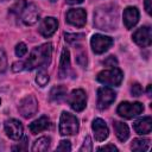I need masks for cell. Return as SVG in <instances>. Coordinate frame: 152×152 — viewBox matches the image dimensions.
Returning <instances> with one entry per match:
<instances>
[{
    "label": "cell",
    "instance_id": "d4e9b609",
    "mask_svg": "<svg viewBox=\"0 0 152 152\" xmlns=\"http://www.w3.org/2000/svg\"><path fill=\"white\" fill-rule=\"evenodd\" d=\"M26 4H27V2H26L25 0H18V1L10 8V12L13 13V14H15L17 17H19L20 13H21V11H23V8H24V6H25Z\"/></svg>",
    "mask_w": 152,
    "mask_h": 152
},
{
    "label": "cell",
    "instance_id": "f35d334b",
    "mask_svg": "<svg viewBox=\"0 0 152 152\" xmlns=\"http://www.w3.org/2000/svg\"><path fill=\"white\" fill-rule=\"evenodd\" d=\"M147 95L151 96V84H148V87H147Z\"/></svg>",
    "mask_w": 152,
    "mask_h": 152
},
{
    "label": "cell",
    "instance_id": "ba28073f",
    "mask_svg": "<svg viewBox=\"0 0 152 152\" xmlns=\"http://www.w3.org/2000/svg\"><path fill=\"white\" fill-rule=\"evenodd\" d=\"M116 99V93L108 88V87H101L97 89V108L100 110L107 109Z\"/></svg>",
    "mask_w": 152,
    "mask_h": 152
},
{
    "label": "cell",
    "instance_id": "5bb4252c",
    "mask_svg": "<svg viewBox=\"0 0 152 152\" xmlns=\"http://www.w3.org/2000/svg\"><path fill=\"white\" fill-rule=\"evenodd\" d=\"M57 27H58V21H57V19L53 18V17H46V18H44V19L40 21L39 27H38V31H39V33H40L43 37L49 38V37H51V36L56 32Z\"/></svg>",
    "mask_w": 152,
    "mask_h": 152
},
{
    "label": "cell",
    "instance_id": "cb8c5ba5",
    "mask_svg": "<svg viewBox=\"0 0 152 152\" xmlns=\"http://www.w3.org/2000/svg\"><path fill=\"white\" fill-rule=\"evenodd\" d=\"M49 80H50L49 74L45 71L44 68H40L39 71L37 72V76H36V82H37V84H38L39 87H45V86L49 83Z\"/></svg>",
    "mask_w": 152,
    "mask_h": 152
},
{
    "label": "cell",
    "instance_id": "4fadbf2b",
    "mask_svg": "<svg viewBox=\"0 0 152 152\" xmlns=\"http://www.w3.org/2000/svg\"><path fill=\"white\" fill-rule=\"evenodd\" d=\"M65 20L76 27H83L87 23V12L83 8H71L65 14Z\"/></svg>",
    "mask_w": 152,
    "mask_h": 152
},
{
    "label": "cell",
    "instance_id": "d6986e66",
    "mask_svg": "<svg viewBox=\"0 0 152 152\" xmlns=\"http://www.w3.org/2000/svg\"><path fill=\"white\" fill-rule=\"evenodd\" d=\"M51 126V122H50V119L45 115L38 118L37 120L32 121L28 126V129L32 134H37V133H40L43 131H45L46 128H49Z\"/></svg>",
    "mask_w": 152,
    "mask_h": 152
},
{
    "label": "cell",
    "instance_id": "ffe728a7",
    "mask_svg": "<svg viewBox=\"0 0 152 152\" xmlns=\"http://www.w3.org/2000/svg\"><path fill=\"white\" fill-rule=\"evenodd\" d=\"M113 128H114V132H115V135L116 138L120 140V141H126L129 137V129H128V126L121 121H116L114 120L113 121Z\"/></svg>",
    "mask_w": 152,
    "mask_h": 152
},
{
    "label": "cell",
    "instance_id": "8d00e7d4",
    "mask_svg": "<svg viewBox=\"0 0 152 152\" xmlns=\"http://www.w3.org/2000/svg\"><path fill=\"white\" fill-rule=\"evenodd\" d=\"M144 6H145V10H146L147 14H151V10H152V0H145V1H144Z\"/></svg>",
    "mask_w": 152,
    "mask_h": 152
},
{
    "label": "cell",
    "instance_id": "6da1fadb",
    "mask_svg": "<svg viewBox=\"0 0 152 152\" xmlns=\"http://www.w3.org/2000/svg\"><path fill=\"white\" fill-rule=\"evenodd\" d=\"M52 56V44L45 43L39 46L33 48V50L30 52L27 59L24 63V70H33L37 68H45Z\"/></svg>",
    "mask_w": 152,
    "mask_h": 152
},
{
    "label": "cell",
    "instance_id": "f1b7e54d",
    "mask_svg": "<svg viewBox=\"0 0 152 152\" xmlns=\"http://www.w3.org/2000/svg\"><path fill=\"white\" fill-rule=\"evenodd\" d=\"M90 151H93V142L90 137H86L82 146L80 147V152H90Z\"/></svg>",
    "mask_w": 152,
    "mask_h": 152
},
{
    "label": "cell",
    "instance_id": "1f68e13d",
    "mask_svg": "<svg viewBox=\"0 0 152 152\" xmlns=\"http://www.w3.org/2000/svg\"><path fill=\"white\" fill-rule=\"evenodd\" d=\"M102 63H103L106 66L114 68V66H116V65H118V59L115 58V56H109V57H107Z\"/></svg>",
    "mask_w": 152,
    "mask_h": 152
},
{
    "label": "cell",
    "instance_id": "74e56055",
    "mask_svg": "<svg viewBox=\"0 0 152 152\" xmlns=\"http://www.w3.org/2000/svg\"><path fill=\"white\" fill-rule=\"evenodd\" d=\"M69 5H77V4H82L83 0H65Z\"/></svg>",
    "mask_w": 152,
    "mask_h": 152
},
{
    "label": "cell",
    "instance_id": "4316f807",
    "mask_svg": "<svg viewBox=\"0 0 152 152\" xmlns=\"http://www.w3.org/2000/svg\"><path fill=\"white\" fill-rule=\"evenodd\" d=\"M64 37H65V40L68 43H75V42H78V40H82L84 38V34L83 33H64Z\"/></svg>",
    "mask_w": 152,
    "mask_h": 152
},
{
    "label": "cell",
    "instance_id": "f546056e",
    "mask_svg": "<svg viewBox=\"0 0 152 152\" xmlns=\"http://www.w3.org/2000/svg\"><path fill=\"white\" fill-rule=\"evenodd\" d=\"M141 93H142V88H141V86L139 84V83H132V86H131V94L133 95V96H140L141 95Z\"/></svg>",
    "mask_w": 152,
    "mask_h": 152
},
{
    "label": "cell",
    "instance_id": "4dcf8cb0",
    "mask_svg": "<svg viewBox=\"0 0 152 152\" xmlns=\"http://www.w3.org/2000/svg\"><path fill=\"white\" fill-rule=\"evenodd\" d=\"M57 151H71V144L69 140H62L59 141V145L56 148Z\"/></svg>",
    "mask_w": 152,
    "mask_h": 152
},
{
    "label": "cell",
    "instance_id": "7402d4cb",
    "mask_svg": "<svg viewBox=\"0 0 152 152\" xmlns=\"http://www.w3.org/2000/svg\"><path fill=\"white\" fill-rule=\"evenodd\" d=\"M50 145H51V138L50 137H40L33 142L31 150L33 152H44V151H48L50 148Z\"/></svg>",
    "mask_w": 152,
    "mask_h": 152
},
{
    "label": "cell",
    "instance_id": "44dd1931",
    "mask_svg": "<svg viewBox=\"0 0 152 152\" xmlns=\"http://www.w3.org/2000/svg\"><path fill=\"white\" fill-rule=\"evenodd\" d=\"M66 97V88L64 86H55L49 94V100L55 103H61Z\"/></svg>",
    "mask_w": 152,
    "mask_h": 152
},
{
    "label": "cell",
    "instance_id": "ab89813d",
    "mask_svg": "<svg viewBox=\"0 0 152 152\" xmlns=\"http://www.w3.org/2000/svg\"><path fill=\"white\" fill-rule=\"evenodd\" d=\"M50 1H51V2H55V1H56V0H50Z\"/></svg>",
    "mask_w": 152,
    "mask_h": 152
},
{
    "label": "cell",
    "instance_id": "484cf974",
    "mask_svg": "<svg viewBox=\"0 0 152 152\" xmlns=\"http://www.w3.org/2000/svg\"><path fill=\"white\" fill-rule=\"evenodd\" d=\"M14 52H15L17 57H24V56L26 55V52H27V46H26V44L23 43V42L18 43V44L15 45V48H14Z\"/></svg>",
    "mask_w": 152,
    "mask_h": 152
},
{
    "label": "cell",
    "instance_id": "603a6c76",
    "mask_svg": "<svg viewBox=\"0 0 152 152\" xmlns=\"http://www.w3.org/2000/svg\"><path fill=\"white\" fill-rule=\"evenodd\" d=\"M131 148L133 151H137V152L147 151L150 148V140L148 139H142V138L133 139V141L131 144Z\"/></svg>",
    "mask_w": 152,
    "mask_h": 152
},
{
    "label": "cell",
    "instance_id": "30bf717a",
    "mask_svg": "<svg viewBox=\"0 0 152 152\" xmlns=\"http://www.w3.org/2000/svg\"><path fill=\"white\" fill-rule=\"evenodd\" d=\"M132 39L133 42L141 46V48H147L151 45L152 43V31L150 26H141L139 28H137L133 34H132Z\"/></svg>",
    "mask_w": 152,
    "mask_h": 152
},
{
    "label": "cell",
    "instance_id": "3957f363",
    "mask_svg": "<svg viewBox=\"0 0 152 152\" xmlns=\"http://www.w3.org/2000/svg\"><path fill=\"white\" fill-rule=\"evenodd\" d=\"M80 128L78 119L69 112H62L59 118V134L61 135H75Z\"/></svg>",
    "mask_w": 152,
    "mask_h": 152
},
{
    "label": "cell",
    "instance_id": "d590c367",
    "mask_svg": "<svg viewBox=\"0 0 152 152\" xmlns=\"http://www.w3.org/2000/svg\"><path fill=\"white\" fill-rule=\"evenodd\" d=\"M97 151H118V147L113 144H108V145H104V146H100L97 148Z\"/></svg>",
    "mask_w": 152,
    "mask_h": 152
},
{
    "label": "cell",
    "instance_id": "9a60e30c",
    "mask_svg": "<svg viewBox=\"0 0 152 152\" xmlns=\"http://www.w3.org/2000/svg\"><path fill=\"white\" fill-rule=\"evenodd\" d=\"M70 75H72V70H71V65H70V52L66 48H64L62 50V55H61L58 76H59V78H66Z\"/></svg>",
    "mask_w": 152,
    "mask_h": 152
},
{
    "label": "cell",
    "instance_id": "ac0fdd59",
    "mask_svg": "<svg viewBox=\"0 0 152 152\" xmlns=\"http://www.w3.org/2000/svg\"><path fill=\"white\" fill-rule=\"evenodd\" d=\"M133 128L140 135L151 133V131H152V118L151 116H144V118L138 119L133 124Z\"/></svg>",
    "mask_w": 152,
    "mask_h": 152
},
{
    "label": "cell",
    "instance_id": "60d3db41",
    "mask_svg": "<svg viewBox=\"0 0 152 152\" xmlns=\"http://www.w3.org/2000/svg\"><path fill=\"white\" fill-rule=\"evenodd\" d=\"M0 104H1V99H0Z\"/></svg>",
    "mask_w": 152,
    "mask_h": 152
},
{
    "label": "cell",
    "instance_id": "e575fe53",
    "mask_svg": "<svg viewBox=\"0 0 152 152\" xmlns=\"http://www.w3.org/2000/svg\"><path fill=\"white\" fill-rule=\"evenodd\" d=\"M24 70V63L23 62H14L12 64V71L14 72H19Z\"/></svg>",
    "mask_w": 152,
    "mask_h": 152
},
{
    "label": "cell",
    "instance_id": "e0dca14e",
    "mask_svg": "<svg viewBox=\"0 0 152 152\" xmlns=\"http://www.w3.org/2000/svg\"><path fill=\"white\" fill-rule=\"evenodd\" d=\"M139 17H140V13H139V10L134 6H128L124 10V14H122V18H124V24L126 26V28L131 30L133 28L138 21H139Z\"/></svg>",
    "mask_w": 152,
    "mask_h": 152
},
{
    "label": "cell",
    "instance_id": "83f0119b",
    "mask_svg": "<svg viewBox=\"0 0 152 152\" xmlns=\"http://www.w3.org/2000/svg\"><path fill=\"white\" fill-rule=\"evenodd\" d=\"M7 56L2 49H0V74H4L7 70Z\"/></svg>",
    "mask_w": 152,
    "mask_h": 152
},
{
    "label": "cell",
    "instance_id": "2e32d148",
    "mask_svg": "<svg viewBox=\"0 0 152 152\" xmlns=\"http://www.w3.org/2000/svg\"><path fill=\"white\" fill-rule=\"evenodd\" d=\"M91 129L94 132V137H95L96 141H103L109 135V129H108V126H107L106 121L100 119V118H97L93 121Z\"/></svg>",
    "mask_w": 152,
    "mask_h": 152
},
{
    "label": "cell",
    "instance_id": "d6a6232c",
    "mask_svg": "<svg viewBox=\"0 0 152 152\" xmlns=\"http://www.w3.org/2000/svg\"><path fill=\"white\" fill-rule=\"evenodd\" d=\"M76 62H77V64H80L82 68H84V66L87 65V56H86V53L82 52V53L77 55V57H76Z\"/></svg>",
    "mask_w": 152,
    "mask_h": 152
},
{
    "label": "cell",
    "instance_id": "7c38bea8",
    "mask_svg": "<svg viewBox=\"0 0 152 152\" xmlns=\"http://www.w3.org/2000/svg\"><path fill=\"white\" fill-rule=\"evenodd\" d=\"M39 14H40L39 8L34 4H26L20 13V19L25 25L31 26L38 21Z\"/></svg>",
    "mask_w": 152,
    "mask_h": 152
},
{
    "label": "cell",
    "instance_id": "7a4b0ae2",
    "mask_svg": "<svg viewBox=\"0 0 152 152\" xmlns=\"http://www.w3.org/2000/svg\"><path fill=\"white\" fill-rule=\"evenodd\" d=\"M94 24L100 30H115L118 25V12L112 6H102L94 13Z\"/></svg>",
    "mask_w": 152,
    "mask_h": 152
},
{
    "label": "cell",
    "instance_id": "8992f818",
    "mask_svg": "<svg viewBox=\"0 0 152 152\" xmlns=\"http://www.w3.org/2000/svg\"><path fill=\"white\" fill-rule=\"evenodd\" d=\"M18 110L19 114L25 119L33 116L38 110V100L34 95H26L19 101Z\"/></svg>",
    "mask_w": 152,
    "mask_h": 152
},
{
    "label": "cell",
    "instance_id": "5b68a950",
    "mask_svg": "<svg viewBox=\"0 0 152 152\" xmlns=\"http://www.w3.org/2000/svg\"><path fill=\"white\" fill-rule=\"evenodd\" d=\"M142 112H144V106L140 102L124 101L116 108V113L124 119H133L139 114H141Z\"/></svg>",
    "mask_w": 152,
    "mask_h": 152
},
{
    "label": "cell",
    "instance_id": "836d02e7",
    "mask_svg": "<svg viewBox=\"0 0 152 152\" xmlns=\"http://www.w3.org/2000/svg\"><path fill=\"white\" fill-rule=\"evenodd\" d=\"M26 141H27V138L24 137L23 138V142L17 145V146H13L12 147V151H25L26 150Z\"/></svg>",
    "mask_w": 152,
    "mask_h": 152
},
{
    "label": "cell",
    "instance_id": "277c9868",
    "mask_svg": "<svg viewBox=\"0 0 152 152\" xmlns=\"http://www.w3.org/2000/svg\"><path fill=\"white\" fill-rule=\"evenodd\" d=\"M122 80H124V72H122L121 69H119L116 66L102 70L96 76V81L102 83V84H104V86L118 87V86L121 84Z\"/></svg>",
    "mask_w": 152,
    "mask_h": 152
},
{
    "label": "cell",
    "instance_id": "b9f144b4",
    "mask_svg": "<svg viewBox=\"0 0 152 152\" xmlns=\"http://www.w3.org/2000/svg\"><path fill=\"white\" fill-rule=\"evenodd\" d=\"M0 1H6V0H0Z\"/></svg>",
    "mask_w": 152,
    "mask_h": 152
},
{
    "label": "cell",
    "instance_id": "9c48e42d",
    "mask_svg": "<svg viewBox=\"0 0 152 152\" xmlns=\"http://www.w3.org/2000/svg\"><path fill=\"white\" fill-rule=\"evenodd\" d=\"M68 103L75 112H82L87 106V94L83 89H74L68 96Z\"/></svg>",
    "mask_w": 152,
    "mask_h": 152
},
{
    "label": "cell",
    "instance_id": "8fae6325",
    "mask_svg": "<svg viewBox=\"0 0 152 152\" xmlns=\"http://www.w3.org/2000/svg\"><path fill=\"white\" fill-rule=\"evenodd\" d=\"M4 128H5V133L7 134V137L12 140H20L23 138V133H24V127L21 125V122L17 119H10L6 120L4 122Z\"/></svg>",
    "mask_w": 152,
    "mask_h": 152
},
{
    "label": "cell",
    "instance_id": "52a82bcc",
    "mask_svg": "<svg viewBox=\"0 0 152 152\" xmlns=\"http://www.w3.org/2000/svg\"><path fill=\"white\" fill-rule=\"evenodd\" d=\"M113 44H114V40H113L112 37H108V36H104V34H100V33L94 34L91 37V39H90L91 50L96 55L104 53L106 51H108L112 48Z\"/></svg>",
    "mask_w": 152,
    "mask_h": 152
}]
</instances>
